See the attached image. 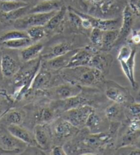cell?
Instances as JSON below:
<instances>
[{
  "label": "cell",
  "mask_w": 140,
  "mask_h": 155,
  "mask_svg": "<svg viewBox=\"0 0 140 155\" xmlns=\"http://www.w3.org/2000/svg\"><path fill=\"white\" fill-rule=\"evenodd\" d=\"M61 74L62 77L67 81L66 82L81 87H91L100 83L104 76L100 71L89 66L64 68Z\"/></svg>",
  "instance_id": "cell-1"
},
{
  "label": "cell",
  "mask_w": 140,
  "mask_h": 155,
  "mask_svg": "<svg viewBox=\"0 0 140 155\" xmlns=\"http://www.w3.org/2000/svg\"><path fill=\"white\" fill-rule=\"evenodd\" d=\"M136 53L137 49L135 48H133L130 45H124L120 48L117 57L124 75L130 82L134 90H137L139 87L138 84L135 79L134 75Z\"/></svg>",
  "instance_id": "cell-2"
},
{
  "label": "cell",
  "mask_w": 140,
  "mask_h": 155,
  "mask_svg": "<svg viewBox=\"0 0 140 155\" xmlns=\"http://www.w3.org/2000/svg\"><path fill=\"white\" fill-rule=\"evenodd\" d=\"M105 94L108 99L114 103L128 106L135 102V99L126 87L113 81H107L105 84Z\"/></svg>",
  "instance_id": "cell-3"
},
{
  "label": "cell",
  "mask_w": 140,
  "mask_h": 155,
  "mask_svg": "<svg viewBox=\"0 0 140 155\" xmlns=\"http://www.w3.org/2000/svg\"><path fill=\"white\" fill-rule=\"evenodd\" d=\"M93 110L94 108L86 104L63 112L62 118L69 121L75 127L80 129L85 126L88 118Z\"/></svg>",
  "instance_id": "cell-4"
},
{
  "label": "cell",
  "mask_w": 140,
  "mask_h": 155,
  "mask_svg": "<svg viewBox=\"0 0 140 155\" xmlns=\"http://www.w3.org/2000/svg\"><path fill=\"white\" fill-rule=\"evenodd\" d=\"M57 11L48 13H30L14 21V27L17 30H26L32 26H45L49 19Z\"/></svg>",
  "instance_id": "cell-5"
},
{
  "label": "cell",
  "mask_w": 140,
  "mask_h": 155,
  "mask_svg": "<svg viewBox=\"0 0 140 155\" xmlns=\"http://www.w3.org/2000/svg\"><path fill=\"white\" fill-rule=\"evenodd\" d=\"M81 87V86L78 84L66 82L53 88H51L50 89L47 90L46 94L47 96L51 99L60 100L79 95L82 90Z\"/></svg>",
  "instance_id": "cell-6"
},
{
  "label": "cell",
  "mask_w": 140,
  "mask_h": 155,
  "mask_svg": "<svg viewBox=\"0 0 140 155\" xmlns=\"http://www.w3.org/2000/svg\"><path fill=\"white\" fill-rule=\"evenodd\" d=\"M70 9L75 12V13L79 15L80 17H84L87 19L92 25V28H98L103 31L119 30L121 26L122 21L120 19H104L99 17H96L92 15L83 13L78 10L70 8Z\"/></svg>",
  "instance_id": "cell-7"
},
{
  "label": "cell",
  "mask_w": 140,
  "mask_h": 155,
  "mask_svg": "<svg viewBox=\"0 0 140 155\" xmlns=\"http://www.w3.org/2000/svg\"><path fill=\"white\" fill-rule=\"evenodd\" d=\"M27 144L8 131L0 130V148L9 153H19L26 148Z\"/></svg>",
  "instance_id": "cell-8"
},
{
  "label": "cell",
  "mask_w": 140,
  "mask_h": 155,
  "mask_svg": "<svg viewBox=\"0 0 140 155\" xmlns=\"http://www.w3.org/2000/svg\"><path fill=\"white\" fill-rule=\"evenodd\" d=\"M134 23V13L132 11L131 7L129 4L126 5L122 12V20L121 26L119 29V35L117 41H116L114 45H117L118 43L129 37L132 32V28Z\"/></svg>",
  "instance_id": "cell-9"
},
{
  "label": "cell",
  "mask_w": 140,
  "mask_h": 155,
  "mask_svg": "<svg viewBox=\"0 0 140 155\" xmlns=\"http://www.w3.org/2000/svg\"><path fill=\"white\" fill-rule=\"evenodd\" d=\"M76 50H71L63 55L57 56L56 58H51L48 61H41V67L48 71H59L66 68L68 65L72 56L76 52Z\"/></svg>",
  "instance_id": "cell-10"
},
{
  "label": "cell",
  "mask_w": 140,
  "mask_h": 155,
  "mask_svg": "<svg viewBox=\"0 0 140 155\" xmlns=\"http://www.w3.org/2000/svg\"><path fill=\"white\" fill-rule=\"evenodd\" d=\"M112 63V56L105 53L98 52L97 51L92 56L88 66L97 69L103 75H105L110 71Z\"/></svg>",
  "instance_id": "cell-11"
},
{
  "label": "cell",
  "mask_w": 140,
  "mask_h": 155,
  "mask_svg": "<svg viewBox=\"0 0 140 155\" xmlns=\"http://www.w3.org/2000/svg\"><path fill=\"white\" fill-rule=\"evenodd\" d=\"M97 51V50L95 48L90 47L77 49L66 68L79 66H88L92 56Z\"/></svg>",
  "instance_id": "cell-12"
},
{
  "label": "cell",
  "mask_w": 140,
  "mask_h": 155,
  "mask_svg": "<svg viewBox=\"0 0 140 155\" xmlns=\"http://www.w3.org/2000/svg\"><path fill=\"white\" fill-rule=\"evenodd\" d=\"M33 135L40 149L46 150L50 148L51 131L45 124H37L33 128Z\"/></svg>",
  "instance_id": "cell-13"
},
{
  "label": "cell",
  "mask_w": 140,
  "mask_h": 155,
  "mask_svg": "<svg viewBox=\"0 0 140 155\" xmlns=\"http://www.w3.org/2000/svg\"><path fill=\"white\" fill-rule=\"evenodd\" d=\"M88 100L84 97L79 96V95L76 96L66 98V99L56 100V103H54L53 108L54 110H58L59 111L64 112L66 110L72 109L81 106L88 104Z\"/></svg>",
  "instance_id": "cell-14"
},
{
  "label": "cell",
  "mask_w": 140,
  "mask_h": 155,
  "mask_svg": "<svg viewBox=\"0 0 140 155\" xmlns=\"http://www.w3.org/2000/svg\"><path fill=\"white\" fill-rule=\"evenodd\" d=\"M78 128L63 118L54 124L53 129L54 135L59 139H64L72 137L78 132Z\"/></svg>",
  "instance_id": "cell-15"
},
{
  "label": "cell",
  "mask_w": 140,
  "mask_h": 155,
  "mask_svg": "<svg viewBox=\"0 0 140 155\" xmlns=\"http://www.w3.org/2000/svg\"><path fill=\"white\" fill-rule=\"evenodd\" d=\"M8 130L15 137L24 142L27 145L38 147L33 133H31L27 129L22 127L21 125H8Z\"/></svg>",
  "instance_id": "cell-16"
},
{
  "label": "cell",
  "mask_w": 140,
  "mask_h": 155,
  "mask_svg": "<svg viewBox=\"0 0 140 155\" xmlns=\"http://www.w3.org/2000/svg\"><path fill=\"white\" fill-rule=\"evenodd\" d=\"M64 6L62 0H51V1H42L30 8V13H48V12L58 11Z\"/></svg>",
  "instance_id": "cell-17"
},
{
  "label": "cell",
  "mask_w": 140,
  "mask_h": 155,
  "mask_svg": "<svg viewBox=\"0 0 140 155\" xmlns=\"http://www.w3.org/2000/svg\"><path fill=\"white\" fill-rule=\"evenodd\" d=\"M19 65L14 59L8 54H3L0 61V70L6 78L14 76L19 71Z\"/></svg>",
  "instance_id": "cell-18"
},
{
  "label": "cell",
  "mask_w": 140,
  "mask_h": 155,
  "mask_svg": "<svg viewBox=\"0 0 140 155\" xmlns=\"http://www.w3.org/2000/svg\"><path fill=\"white\" fill-rule=\"evenodd\" d=\"M51 81V75L49 71L40 69L33 78L30 87L33 89H44L48 88Z\"/></svg>",
  "instance_id": "cell-19"
},
{
  "label": "cell",
  "mask_w": 140,
  "mask_h": 155,
  "mask_svg": "<svg viewBox=\"0 0 140 155\" xmlns=\"http://www.w3.org/2000/svg\"><path fill=\"white\" fill-rule=\"evenodd\" d=\"M71 50V45L68 43H60L51 48L48 52H45L41 54L40 59L42 61L50 60V59L56 58L57 56L65 54Z\"/></svg>",
  "instance_id": "cell-20"
},
{
  "label": "cell",
  "mask_w": 140,
  "mask_h": 155,
  "mask_svg": "<svg viewBox=\"0 0 140 155\" xmlns=\"http://www.w3.org/2000/svg\"><path fill=\"white\" fill-rule=\"evenodd\" d=\"M44 46L41 43L31 44L21 51L20 55L21 59L25 62H29L38 58L43 50Z\"/></svg>",
  "instance_id": "cell-21"
},
{
  "label": "cell",
  "mask_w": 140,
  "mask_h": 155,
  "mask_svg": "<svg viewBox=\"0 0 140 155\" xmlns=\"http://www.w3.org/2000/svg\"><path fill=\"white\" fill-rule=\"evenodd\" d=\"M29 10V6H27L8 12L0 11V22L2 24H8L16 21L17 20L27 15Z\"/></svg>",
  "instance_id": "cell-22"
},
{
  "label": "cell",
  "mask_w": 140,
  "mask_h": 155,
  "mask_svg": "<svg viewBox=\"0 0 140 155\" xmlns=\"http://www.w3.org/2000/svg\"><path fill=\"white\" fill-rule=\"evenodd\" d=\"M118 35L119 30L103 31V45L101 49L105 51H107L113 47L116 41L118 39Z\"/></svg>",
  "instance_id": "cell-23"
},
{
  "label": "cell",
  "mask_w": 140,
  "mask_h": 155,
  "mask_svg": "<svg viewBox=\"0 0 140 155\" xmlns=\"http://www.w3.org/2000/svg\"><path fill=\"white\" fill-rule=\"evenodd\" d=\"M102 122V119L95 113L94 110L88 117L86 123H85V126H87L91 133L96 134L100 132Z\"/></svg>",
  "instance_id": "cell-24"
},
{
  "label": "cell",
  "mask_w": 140,
  "mask_h": 155,
  "mask_svg": "<svg viewBox=\"0 0 140 155\" xmlns=\"http://www.w3.org/2000/svg\"><path fill=\"white\" fill-rule=\"evenodd\" d=\"M66 13V8L65 6H63L58 11H57L56 12V14L49 19L47 24L45 25L46 29L53 30L58 28L59 24L62 22V21L64 20V17H65Z\"/></svg>",
  "instance_id": "cell-25"
},
{
  "label": "cell",
  "mask_w": 140,
  "mask_h": 155,
  "mask_svg": "<svg viewBox=\"0 0 140 155\" xmlns=\"http://www.w3.org/2000/svg\"><path fill=\"white\" fill-rule=\"evenodd\" d=\"M93 8L100 10L102 13L107 12L110 8L112 7L113 0H81Z\"/></svg>",
  "instance_id": "cell-26"
},
{
  "label": "cell",
  "mask_w": 140,
  "mask_h": 155,
  "mask_svg": "<svg viewBox=\"0 0 140 155\" xmlns=\"http://www.w3.org/2000/svg\"><path fill=\"white\" fill-rule=\"evenodd\" d=\"M105 115L108 120L111 121H116L122 117L123 113L120 104H114L110 105L105 109Z\"/></svg>",
  "instance_id": "cell-27"
},
{
  "label": "cell",
  "mask_w": 140,
  "mask_h": 155,
  "mask_svg": "<svg viewBox=\"0 0 140 155\" xmlns=\"http://www.w3.org/2000/svg\"><path fill=\"white\" fill-rule=\"evenodd\" d=\"M32 43V41L29 38H18V39L7 41L2 43L4 47L8 49H13V50L23 49L31 45Z\"/></svg>",
  "instance_id": "cell-28"
},
{
  "label": "cell",
  "mask_w": 140,
  "mask_h": 155,
  "mask_svg": "<svg viewBox=\"0 0 140 155\" xmlns=\"http://www.w3.org/2000/svg\"><path fill=\"white\" fill-rule=\"evenodd\" d=\"M29 6L25 1H8L0 2V11L8 12Z\"/></svg>",
  "instance_id": "cell-29"
},
{
  "label": "cell",
  "mask_w": 140,
  "mask_h": 155,
  "mask_svg": "<svg viewBox=\"0 0 140 155\" xmlns=\"http://www.w3.org/2000/svg\"><path fill=\"white\" fill-rule=\"evenodd\" d=\"M31 41L36 42L42 39L46 34V28L45 26H32L25 30Z\"/></svg>",
  "instance_id": "cell-30"
},
{
  "label": "cell",
  "mask_w": 140,
  "mask_h": 155,
  "mask_svg": "<svg viewBox=\"0 0 140 155\" xmlns=\"http://www.w3.org/2000/svg\"><path fill=\"white\" fill-rule=\"evenodd\" d=\"M25 38H29L28 37L26 31L21 30H12L4 33V34H3L2 36H0V43L4 42V41H7Z\"/></svg>",
  "instance_id": "cell-31"
},
{
  "label": "cell",
  "mask_w": 140,
  "mask_h": 155,
  "mask_svg": "<svg viewBox=\"0 0 140 155\" xmlns=\"http://www.w3.org/2000/svg\"><path fill=\"white\" fill-rule=\"evenodd\" d=\"M127 114L129 121L140 120V102H134L127 106Z\"/></svg>",
  "instance_id": "cell-32"
},
{
  "label": "cell",
  "mask_w": 140,
  "mask_h": 155,
  "mask_svg": "<svg viewBox=\"0 0 140 155\" xmlns=\"http://www.w3.org/2000/svg\"><path fill=\"white\" fill-rule=\"evenodd\" d=\"M5 120L9 125H21L23 121V115L19 110H10L6 114Z\"/></svg>",
  "instance_id": "cell-33"
},
{
  "label": "cell",
  "mask_w": 140,
  "mask_h": 155,
  "mask_svg": "<svg viewBox=\"0 0 140 155\" xmlns=\"http://www.w3.org/2000/svg\"><path fill=\"white\" fill-rule=\"evenodd\" d=\"M54 115V109L50 108H43L41 109L38 113L37 118L38 121H40L42 123L49 122L53 120Z\"/></svg>",
  "instance_id": "cell-34"
},
{
  "label": "cell",
  "mask_w": 140,
  "mask_h": 155,
  "mask_svg": "<svg viewBox=\"0 0 140 155\" xmlns=\"http://www.w3.org/2000/svg\"><path fill=\"white\" fill-rule=\"evenodd\" d=\"M103 31L98 28H92L91 35H90V41L96 47L101 48L103 45Z\"/></svg>",
  "instance_id": "cell-35"
},
{
  "label": "cell",
  "mask_w": 140,
  "mask_h": 155,
  "mask_svg": "<svg viewBox=\"0 0 140 155\" xmlns=\"http://www.w3.org/2000/svg\"><path fill=\"white\" fill-rule=\"evenodd\" d=\"M69 19L70 21L71 22V24L74 25L75 27L77 28H81V17L79 16L78 15L75 13V12L72 11L69 8Z\"/></svg>",
  "instance_id": "cell-36"
},
{
  "label": "cell",
  "mask_w": 140,
  "mask_h": 155,
  "mask_svg": "<svg viewBox=\"0 0 140 155\" xmlns=\"http://www.w3.org/2000/svg\"><path fill=\"white\" fill-rule=\"evenodd\" d=\"M120 154L140 155V148H137V147H131L129 146H122V148H121V152Z\"/></svg>",
  "instance_id": "cell-37"
},
{
  "label": "cell",
  "mask_w": 140,
  "mask_h": 155,
  "mask_svg": "<svg viewBox=\"0 0 140 155\" xmlns=\"http://www.w3.org/2000/svg\"><path fill=\"white\" fill-rule=\"evenodd\" d=\"M129 5L134 15L140 17V0H130Z\"/></svg>",
  "instance_id": "cell-38"
},
{
  "label": "cell",
  "mask_w": 140,
  "mask_h": 155,
  "mask_svg": "<svg viewBox=\"0 0 140 155\" xmlns=\"http://www.w3.org/2000/svg\"><path fill=\"white\" fill-rule=\"evenodd\" d=\"M131 42L135 45H140V30L133 31L131 38Z\"/></svg>",
  "instance_id": "cell-39"
},
{
  "label": "cell",
  "mask_w": 140,
  "mask_h": 155,
  "mask_svg": "<svg viewBox=\"0 0 140 155\" xmlns=\"http://www.w3.org/2000/svg\"><path fill=\"white\" fill-rule=\"evenodd\" d=\"M51 154L53 155H64L67 154L66 152L65 151L64 148L62 146H55L54 148L51 149Z\"/></svg>",
  "instance_id": "cell-40"
},
{
  "label": "cell",
  "mask_w": 140,
  "mask_h": 155,
  "mask_svg": "<svg viewBox=\"0 0 140 155\" xmlns=\"http://www.w3.org/2000/svg\"><path fill=\"white\" fill-rule=\"evenodd\" d=\"M129 128L131 130H140V120L129 121Z\"/></svg>",
  "instance_id": "cell-41"
},
{
  "label": "cell",
  "mask_w": 140,
  "mask_h": 155,
  "mask_svg": "<svg viewBox=\"0 0 140 155\" xmlns=\"http://www.w3.org/2000/svg\"><path fill=\"white\" fill-rule=\"evenodd\" d=\"M136 101L137 102H140V90L138 92V94L137 95V97H136Z\"/></svg>",
  "instance_id": "cell-42"
},
{
  "label": "cell",
  "mask_w": 140,
  "mask_h": 155,
  "mask_svg": "<svg viewBox=\"0 0 140 155\" xmlns=\"http://www.w3.org/2000/svg\"><path fill=\"white\" fill-rule=\"evenodd\" d=\"M4 111L3 110V109H2V108H0V119L2 118V117L4 115Z\"/></svg>",
  "instance_id": "cell-43"
},
{
  "label": "cell",
  "mask_w": 140,
  "mask_h": 155,
  "mask_svg": "<svg viewBox=\"0 0 140 155\" xmlns=\"http://www.w3.org/2000/svg\"><path fill=\"white\" fill-rule=\"evenodd\" d=\"M9 154V152H8L4 150H2V149L0 148V154Z\"/></svg>",
  "instance_id": "cell-44"
},
{
  "label": "cell",
  "mask_w": 140,
  "mask_h": 155,
  "mask_svg": "<svg viewBox=\"0 0 140 155\" xmlns=\"http://www.w3.org/2000/svg\"><path fill=\"white\" fill-rule=\"evenodd\" d=\"M8 1H24V0H0V2H8Z\"/></svg>",
  "instance_id": "cell-45"
},
{
  "label": "cell",
  "mask_w": 140,
  "mask_h": 155,
  "mask_svg": "<svg viewBox=\"0 0 140 155\" xmlns=\"http://www.w3.org/2000/svg\"><path fill=\"white\" fill-rule=\"evenodd\" d=\"M42 1H51V0H42Z\"/></svg>",
  "instance_id": "cell-46"
},
{
  "label": "cell",
  "mask_w": 140,
  "mask_h": 155,
  "mask_svg": "<svg viewBox=\"0 0 140 155\" xmlns=\"http://www.w3.org/2000/svg\"><path fill=\"white\" fill-rule=\"evenodd\" d=\"M1 57H2V56L0 55V61H1Z\"/></svg>",
  "instance_id": "cell-47"
},
{
  "label": "cell",
  "mask_w": 140,
  "mask_h": 155,
  "mask_svg": "<svg viewBox=\"0 0 140 155\" xmlns=\"http://www.w3.org/2000/svg\"><path fill=\"white\" fill-rule=\"evenodd\" d=\"M24 1H25V0H24ZM25 2H26V1H25Z\"/></svg>",
  "instance_id": "cell-48"
},
{
  "label": "cell",
  "mask_w": 140,
  "mask_h": 155,
  "mask_svg": "<svg viewBox=\"0 0 140 155\" xmlns=\"http://www.w3.org/2000/svg\"><path fill=\"white\" fill-rule=\"evenodd\" d=\"M0 101H1V100H0Z\"/></svg>",
  "instance_id": "cell-49"
}]
</instances>
